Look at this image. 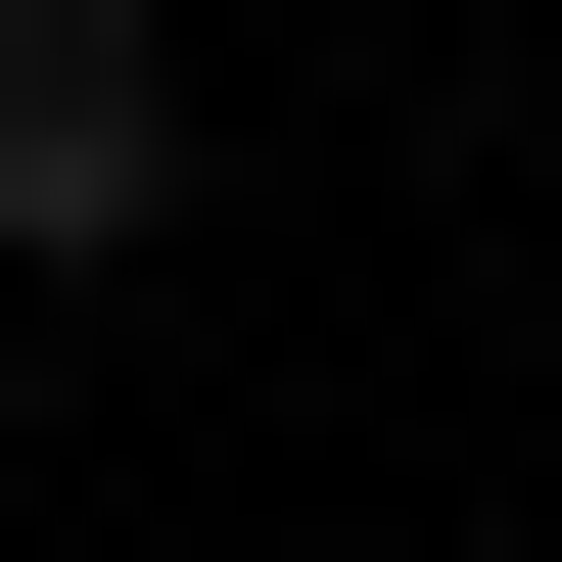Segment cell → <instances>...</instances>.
<instances>
[{
  "mask_svg": "<svg viewBox=\"0 0 562 562\" xmlns=\"http://www.w3.org/2000/svg\"><path fill=\"white\" fill-rule=\"evenodd\" d=\"M188 235V47L140 0H0V281H140Z\"/></svg>",
  "mask_w": 562,
  "mask_h": 562,
  "instance_id": "obj_1",
  "label": "cell"
}]
</instances>
